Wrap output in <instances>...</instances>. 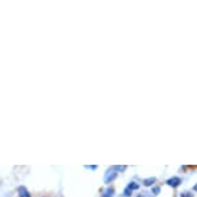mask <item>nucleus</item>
Returning a JSON list of instances; mask_svg holds the SVG:
<instances>
[{"label": "nucleus", "mask_w": 197, "mask_h": 197, "mask_svg": "<svg viewBox=\"0 0 197 197\" xmlns=\"http://www.w3.org/2000/svg\"><path fill=\"white\" fill-rule=\"evenodd\" d=\"M113 188H107V189H105V192H103V195H102V197H112L113 196Z\"/></svg>", "instance_id": "39448f33"}, {"label": "nucleus", "mask_w": 197, "mask_h": 197, "mask_svg": "<svg viewBox=\"0 0 197 197\" xmlns=\"http://www.w3.org/2000/svg\"><path fill=\"white\" fill-rule=\"evenodd\" d=\"M131 192H133V191H131V189H130L129 187H126V188H125V191H124V195H125L126 197H129V196H131Z\"/></svg>", "instance_id": "0eeeda50"}, {"label": "nucleus", "mask_w": 197, "mask_h": 197, "mask_svg": "<svg viewBox=\"0 0 197 197\" xmlns=\"http://www.w3.org/2000/svg\"><path fill=\"white\" fill-rule=\"evenodd\" d=\"M113 169H115V170H125L126 166H115Z\"/></svg>", "instance_id": "1a4fd4ad"}, {"label": "nucleus", "mask_w": 197, "mask_h": 197, "mask_svg": "<svg viewBox=\"0 0 197 197\" xmlns=\"http://www.w3.org/2000/svg\"><path fill=\"white\" fill-rule=\"evenodd\" d=\"M128 187L131 189V191H134V189H138V188H139V184H138V183H135V182H130Z\"/></svg>", "instance_id": "423d86ee"}, {"label": "nucleus", "mask_w": 197, "mask_h": 197, "mask_svg": "<svg viewBox=\"0 0 197 197\" xmlns=\"http://www.w3.org/2000/svg\"><path fill=\"white\" fill-rule=\"evenodd\" d=\"M85 167H86V169H92V170H96V169H97L96 165H93V166H85Z\"/></svg>", "instance_id": "9b49d317"}, {"label": "nucleus", "mask_w": 197, "mask_h": 197, "mask_svg": "<svg viewBox=\"0 0 197 197\" xmlns=\"http://www.w3.org/2000/svg\"><path fill=\"white\" fill-rule=\"evenodd\" d=\"M116 177H117V173H116L113 169H108L106 171V175H105V183H111Z\"/></svg>", "instance_id": "f257e3e1"}, {"label": "nucleus", "mask_w": 197, "mask_h": 197, "mask_svg": "<svg viewBox=\"0 0 197 197\" xmlns=\"http://www.w3.org/2000/svg\"><path fill=\"white\" fill-rule=\"evenodd\" d=\"M180 197H193V195L191 192H183L180 195Z\"/></svg>", "instance_id": "6e6552de"}, {"label": "nucleus", "mask_w": 197, "mask_h": 197, "mask_svg": "<svg viewBox=\"0 0 197 197\" xmlns=\"http://www.w3.org/2000/svg\"><path fill=\"white\" fill-rule=\"evenodd\" d=\"M155 182H156V178H147V179L143 180V186L150 187V186H152L153 183H155Z\"/></svg>", "instance_id": "20e7f679"}, {"label": "nucleus", "mask_w": 197, "mask_h": 197, "mask_svg": "<svg viewBox=\"0 0 197 197\" xmlns=\"http://www.w3.org/2000/svg\"><path fill=\"white\" fill-rule=\"evenodd\" d=\"M160 192V188L158 187H155V188H153V193H155V195H157Z\"/></svg>", "instance_id": "9d476101"}, {"label": "nucleus", "mask_w": 197, "mask_h": 197, "mask_svg": "<svg viewBox=\"0 0 197 197\" xmlns=\"http://www.w3.org/2000/svg\"><path fill=\"white\" fill-rule=\"evenodd\" d=\"M18 193H19V197H31L30 193H28V191L25 187H19L18 188Z\"/></svg>", "instance_id": "7ed1b4c3"}, {"label": "nucleus", "mask_w": 197, "mask_h": 197, "mask_svg": "<svg viewBox=\"0 0 197 197\" xmlns=\"http://www.w3.org/2000/svg\"><path fill=\"white\" fill-rule=\"evenodd\" d=\"M180 183H182V179H180L179 177H173V178H170V179H167V180H166V184H167V186H170V187H173V188L179 187V186H180Z\"/></svg>", "instance_id": "f03ea898"}, {"label": "nucleus", "mask_w": 197, "mask_h": 197, "mask_svg": "<svg viewBox=\"0 0 197 197\" xmlns=\"http://www.w3.org/2000/svg\"><path fill=\"white\" fill-rule=\"evenodd\" d=\"M193 191H195V192H197V183H196V184H195V187H193Z\"/></svg>", "instance_id": "f8f14e48"}, {"label": "nucleus", "mask_w": 197, "mask_h": 197, "mask_svg": "<svg viewBox=\"0 0 197 197\" xmlns=\"http://www.w3.org/2000/svg\"><path fill=\"white\" fill-rule=\"evenodd\" d=\"M138 197H142V196H141V195H139V196H138Z\"/></svg>", "instance_id": "ddd939ff"}]
</instances>
